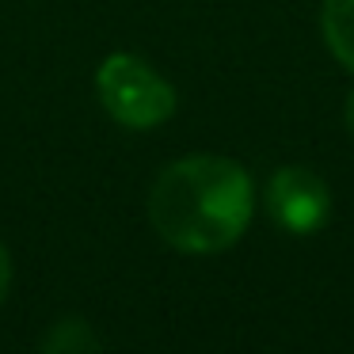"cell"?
<instances>
[{
  "label": "cell",
  "mask_w": 354,
  "mask_h": 354,
  "mask_svg": "<svg viewBox=\"0 0 354 354\" xmlns=\"http://www.w3.org/2000/svg\"><path fill=\"white\" fill-rule=\"evenodd\" d=\"M252 179L229 156H183L160 171L149 194L153 229L171 248L214 255L232 248L252 221Z\"/></svg>",
  "instance_id": "1"
},
{
  "label": "cell",
  "mask_w": 354,
  "mask_h": 354,
  "mask_svg": "<svg viewBox=\"0 0 354 354\" xmlns=\"http://www.w3.org/2000/svg\"><path fill=\"white\" fill-rule=\"evenodd\" d=\"M95 88H100V100L111 111V118L130 130L160 126L176 111V88L133 54H111L100 65Z\"/></svg>",
  "instance_id": "2"
},
{
  "label": "cell",
  "mask_w": 354,
  "mask_h": 354,
  "mask_svg": "<svg viewBox=\"0 0 354 354\" xmlns=\"http://www.w3.org/2000/svg\"><path fill=\"white\" fill-rule=\"evenodd\" d=\"M267 209L286 232H316L328 221V183L308 168H282L267 187Z\"/></svg>",
  "instance_id": "3"
},
{
  "label": "cell",
  "mask_w": 354,
  "mask_h": 354,
  "mask_svg": "<svg viewBox=\"0 0 354 354\" xmlns=\"http://www.w3.org/2000/svg\"><path fill=\"white\" fill-rule=\"evenodd\" d=\"M320 27L331 54L354 73V0H324Z\"/></svg>",
  "instance_id": "4"
},
{
  "label": "cell",
  "mask_w": 354,
  "mask_h": 354,
  "mask_svg": "<svg viewBox=\"0 0 354 354\" xmlns=\"http://www.w3.org/2000/svg\"><path fill=\"white\" fill-rule=\"evenodd\" d=\"M42 354H100V339L84 320L69 316L50 328V335L42 339Z\"/></svg>",
  "instance_id": "5"
},
{
  "label": "cell",
  "mask_w": 354,
  "mask_h": 354,
  "mask_svg": "<svg viewBox=\"0 0 354 354\" xmlns=\"http://www.w3.org/2000/svg\"><path fill=\"white\" fill-rule=\"evenodd\" d=\"M8 282H12V259L4 252V244H0V301L8 297Z\"/></svg>",
  "instance_id": "6"
},
{
  "label": "cell",
  "mask_w": 354,
  "mask_h": 354,
  "mask_svg": "<svg viewBox=\"0 0 354 354\" xmlns=\"http://www.w3.org/2000/svg\"><path fill=\"white\" fill-rule=\"evenodd\" d=\"M343 118H346V130H351V138H354V92L346 95V111H343Z\"/></svg>",
  "instance_id": "7"
}]
</instances>
